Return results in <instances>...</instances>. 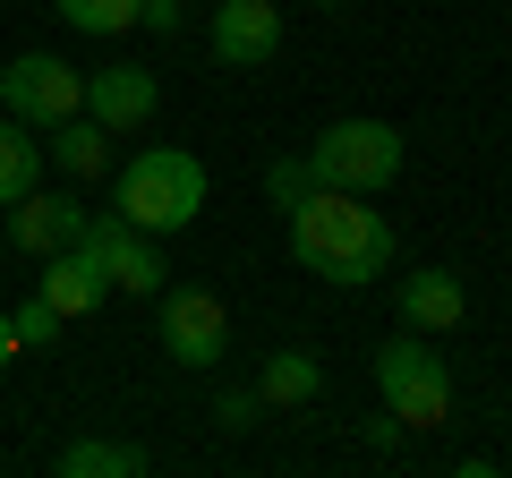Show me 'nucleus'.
<instances>
[{
  "instance_id": "nucleus-1",
  "label": "nucleus",
  "mask_w": 512,
  "mask_h": 478,
  "mask_svg": "<svg viewBox=\"0 0 512 478\" xmlns=\"http://www.w3.org/2000/svg\"><path fill=\"white\" fill-rule=\"evenodd\" d=\"M282 222H291L299 274L333 282V291H359V282H376L393 265V222L350 188H308L299 205H282Z\"/></svg>"
},
{
  "instance_id": "nucleus-2",
  "label": "nucleus",
  "mask_w": 512,
  "mask_h": 478,
  "mask_svg": "<svg viewBox=\"0 0 512 478\" xmlns=\"http://www.w3.org/2000/svg\"><path fill=\"white\" fill-rule=\"evenodd\" d=\"M111 197H120L111 214H128L137 231L171 239V231H188L205 214V163L188 146H146L137 163H120V188Z\"/></svg>"
},
{
  "instance_id": "nucleus-3",
  "label": "nucleus",
  "mask_w": 512,
  "mask_h": 478,
  "mask_svg": "<svg viewBox=\"0 0 512 478\" xmlns=\"http://www.w3.org/2000/svg\"><path fill=\"white\" fill-rule=\"evenodd\" d=\"M376 393H384V410L402 427H419V436H436V427L453 419V368H444V350H427V333H410V325L376 350Z\"/></svg>"
},
{
  "instance_id": "nucleus-4",
  "label": "nucleus",
  "mask_w": 512,
  "mask_h": 478,
  "mask_svg": "<svg viewBox=\"0 0 512 478\" xmlns=\"http://www.w3.org/2000/svg\"><path fill=\"white\" fill-rule=\"evenodd\" d=\"M308 171H316V188L376 197V188L402 180V129H393V120H333V129H316Z\"/></svg>"
},
{
  "instance_id": "nucleus-5",
  "label": "nucleus",
  "mask_w": 512,
  "mask_h": 478,
  "mask_svg": "<svg viewBox=\"0 0 512 478\" xmlns=\"http://www.w3.org/2000/svg\"><path fill=\"white\" fill-rule=\"evenodd\" d=\"M0 111L26 129H52L69 111H86V69H69L60 52H18L0 69Z\"/></svg>"
},
{
  "instance_id": "nucleus-6",
  "label": "nucleus",
  "mask_w": 512,
  "mask_h": 478,
  "mask_svg": "<svg viewBox=\"0 0 512 478\" xmlns=\"http://www.w3.org/2000/svg\"><path fill=\"white\" fill-rule=\"evenodd\" d=\"M163 350L180 359V368H214L222 350H231V316H222V299L197 291V282H171V291H163Z\"/></svg>"
},
{
  "instance_id": "nucleus-7",
  "label": "nucleus",
  "mask_w": 512,
  "mask_h": 478,
  "mask_svg": "<svg viewBox=\"0 0 512 478\" xmlns=\"http://www.w3.org/2000/svg\"><path fill=\"white\" fill-rule=\"evenodd\" d=\"M86 239H94V257H103V274H111V291H137V299H154L163 291V239L154 231H137L128 214H86Z\"/></svg>"
},
{
  "instance_id": "nucleus-8",
  "label": "nucleus",
  "mask_w": 512,
  "mask_h": 478,
  "mask_svg": "<svg viewBox=\"0 0 512 478\" xmlns=\"http://www.w3.org/2000/svg\"><path fill=\"white\" fill-rule=\"evenodd\" d=\"M205 43H214L222 69H274L282 60V9L274 0H222L205 18Z\"/></svg>"
},
{
  "instance_id": "nucleus-9",
  "label": "nucleus",
  "mask_w": 512,
  "mask_h": 478,
  "mask_svg": "<svg viewBox=\"0 0 512 478\" xmlns=\"http://www.w3.org/2000/svg\"><path fill=\"white\" fill-rule=\"evenodd\" d=\"M154 103H163V77L137 69V60H111V69H94V77H86V111L103 120L111 137L154 129Z\"/></svg>"
},
{
  "instance_id": "nucleus-10",
  "label": "nucleus",
  "mask_w": 512,
  "mask_h": 478,
  "mask_svg": "<svg viewBox=\"0 0 512 478\" xmlns=\"http://www.w3.org/2000/svg\"><path fill=\"white\" fill-rule=\"evenodd\" d=\"M43 299H52L60 316H94L111 299V274H103V257H94V239H69V248L43 257Z\"/></svg>"
},
{
  "instance_id": "nucleus-11",
  "label": "nucleus",
  "mask_w": 512,
  "mask_h": 478,
  "mask_svg": "<svg viewBox=\"0 0 512 478\" xmlns=\"http://www.w3.org/2000/svg\"><path fill=\"white\" fill-rule=\"evenodd\" d=\"M393 308H402V325H410V333H453L461 316H470V291H461L453 265H419V274L393 291Z\"/></svg>"
},
{
  "instance_id": "nucleus-12",
  "label": "nucleus",
  "mask_w": 512,
  "mask_h": 478,
  "mask_svg": "<svg viewBox=\"0 0 512 478\" xmlns=\"http://www.w3.org/2000/svg\"><path fill=\"white\" fill-rule=\"evenodd\" d=\"M9 239H18L26 257H52V248H69V239H86V205L77 197H18L9 205Z\"/></svg>"
},
{
  "instance_id": "nucleus-13",
  "label": "nucleus",
  "mask_w": 512,
  "mask_h": 478,
  "mask_svg": "<svg viewBox=\"0 0 512 478\" xmlns=\"http://www.w3.org/2000/svg\"><path fill=\"white\" fill-rule=\"evenodd\" d=\"M43 163H52L60 180H103V171H111V129L94 120V111H69V120H52Z\"/></svg>"
},
{
  "instance_id": "nucleus-14",
  "label": "nucleus",
  "mask_w": 512,
  "mask_h": 478,
  "mask_svg": "<svg viewBox=\"0 0 512 478\" xmlns=\"http://www.w3.org/2000/svg\"><path fill=\"white\" fill-rule=\"evenodd\" d=\"M52 470L60 478H146L154 453H146V444H111V436H77V444H60Z\"/></svg>"
},
{
  "instance_id": "nucleus-15",
  "label": "nucleus",
  "mask_w": 512,
  "mask_h": 478,
  "mask_svg": "<svg viewBox=\"0 0 512 478\" xmlns=\"http://www.w3.org/2000/svg\"><path fill=\"white\" fill-rule=\"evenodd\" d=\"M43 171H52V163H43L35 129L0 111V214H9V205H18V197H35V188H43Z\"/></svg>"
},
{
  "instance_id": "nucleus-16",
  "label": "nucleus",
  "mask_w": 512,
  "mask_h": 478,
  "mask_svg": "<svg viewBox=\"0 0 512 478\" xmlns=\"http://www.w3.org/2000/svg\"><path fill=\"white\" fill-rule=\"evenodd\" d=\"M256 393H265V410H299L325 393V368H316L308 350H274L265 359V376H256Z\"/></svg>"
},
{
  "instance_id": "nucleus-17",
  "label": "nucleus",
  "mask_w": 512,
  "mask_h": 478,
  "mask_svg": "<svg viewBox=\"0 0 512 478\" xmlns=\"http://www.w3.org/2000/svg\"><path fill=\"white\" fill-rule=\"evenodd\" d=\"M60 26H77V35H128V26L146 18V0H52Z\"/></svg>"
},
{
  "instance_id": "nucleus-18",
  "label": "nucleus",
  "mask_w": 512,
  "mask_h": 478,
  "mask_svg": "<svg viewBox=\"0 0 512 478\" xmlns=\"http://www.w3.org/2000/svg\"><path fill=\"white\" fill-rule=\"evenodd\" d=\"M60 325H69V316H60L52 299L35 291V299H18V316H9V342H18V350H52V342H60Z\"/></svg>"
},
{
  "instance_id": "nucleus-19",
  "label": "nucleus",
  "mask_w": 512,
  "mask_h": 478,
  "mask_svg": "<svg viewBox=\"0 0 512 478\" xmlns=\"http://www.w3.org/2000/svg\"><path fill=\"white\" fill-rule=\"evenodd\" d=\"M308 188H316L308 154H291V163H274V171H265V197H274V205H299V197H308Z\"/></svg>"
},
{
  "instance_id": "nucleus-20",
  "label": "nucleus",
  "mask_w": 512,
  "mask_h": 478,
  "mask_svg": "<svg viewBox=\"0 0 512 478\" xmlns=\"http://www.w3.org/2000/svg\"><path fill=\"white\" fill-rule=\"evenodd\" d=\"M256 410H265V393H222V402H214V427H222V436H248V427H256Z\"/></svg>"
},
{
  "instance_id": "nucleus-21",
  "label": "nucleus",
  "mask_w": 512,
  "mask_h": 478,
  "mask_svg": "<svg viewBox=\"0 0 512 478\" xmlns=\"http://www.w3.org/2000/svg\"><path fill=\"white\" fill-rule=\"evenodd\" d=\"M402 436H410V427L393 419V410H384V419H367V453H393V444H402Z\"/></svg>"
},
{
  "instance_id": "nucleus-22",
  "label": "nucleus",
  "mask_w": 512,
  "mask_h": 478,
  "mask_svg": "<svg viewBox=\"0 0 512 478\" xmlns=\"http://www.w3.org/2000/svg\"><path fill=\"white\" fill-rule=\"evenodd\" d=\"M137 26H154V35H180V0H146V18Z\"/></svg>"
},
{
  "instance_id": "nucleus-23",
  "label": "nucleus",
  "mask_w": 512,
  "mask_h": 478,
  "mask_svg": "<svg viewBox=\"0 0 512 478\" xmlns=\"http://www.w3.org/2000/svg\"><path fill=\"white\" fill-rule=\"evenodd\" d=\"M9 359H18V342H9V308H0V368H9Z\"/></svg>"
},
{
  "instance_id": "nucleus-24",
  "label": "nucleus",
  "mask_w": 512,
  "mask_h": 478,
  "mask_svg": "<svg viewBox=\"0 0 512 478\" xmlns=\"http://www.w3.org/2000/svg\"><path fill=\"white\" fill-rule=\"evenodd\" d=\"M0 257H9V222H0Z\"/></svg>"
},
{
  "instance_id": "nucleus-25",
  "label": "nucleus",
  "mask_w": 512,
  "mask_h": 478,
  "mask_svg": "<svg viewBox=\"0 0 512 478\" xmlns=\"http://www.w3.org/2000/svg\"><path fill=\"white\" fill-rule=\"evenodd\" d=\"M316 9H342V0H316Z\"/></svg>"
}]
</instances>
